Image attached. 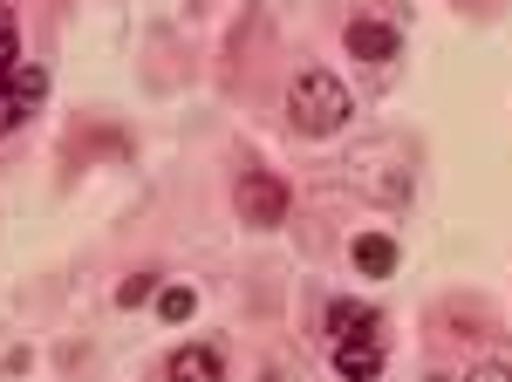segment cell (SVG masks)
<instances>
[{
	"label": "cell",
	"instance_id": "obj_1",
	"mask_svg": "<svg viewBox=\"0 0 512 382\" xmlns=\"http://www.w3.org/2000/svg\"><path fill=\"white\" fill-rule=\"evenodd\" d=\"M390 328H383V307L369 301H328V362L342 382H376L383 376V355Z\"/></svg>",
	"mask_w": 512,
	"mask_h": 382
},
{
	"label": "cell",
	"instance_id": "obj_2",
	"mask_svg": "<svg viewBox=\"0 0 512 382\" xmlns=\"http://www.w3.org/2000/svg\"><path fill=\"white\" fill-rule=\"evenodd\" d=\"M349 110H355L349 82L328 76V69H301L287 82V130L294 137H335L349 123Z\"/></svg>",
	"mask_w": 512,
	"mask_h": 382
},
{
	"label": "cell",
	"instance_id": "obj_3",
	"mask_svg": "<svg viewBox=\"0 0 512 382\" xmlns=\"http://www.w3.org/2000/svg\"><path fill=\"white\" fill-rule=\"evenodd\" d=\"M287 205H294L287 178H274V171H239V185H233V212H239V226L274 232L280 219H287Z\"/></svg>",
	"mask_w": 512,
	"mask_h": 382
},
{
	"label": "cell",
	"instance_id": "obj_4",
	"mask_svg": "<svg viewBox=\"0 0 512 382\" xmlns=\"http://www.w3.org/2000/svg\"><path fill=\"white\" fill-rule=\"evenodd\" d=\"M41 103H48V69L21 62L14 76L0 82V137H7V130H21V123H28V116H35Z\"/></svg>",
	"mask_w": 512,
	"mask_h": 382
},
{
	"label": "cell",
	"instance_id": "obj_5",
	"mask_svg": "<svg viewBox=\"0 0 512 382\" xmlns=\"http://www.w3.org/2000/svg\"><path fill=\"white\" fill-rule=\"evenodd\" d=\"M342 48H349L355 62L376 69V62H390V55H396V28H390V21H376V14H355L349 28H342Z\"/></svg>",
	"mask_w": 512,
	"mask_h": 382
},
{
	"label": "cell",
	"instance_id": "obj_6",
	"mask_svg": "<svg viewBox=\"0 0 512 382\" xmlns=\"http://www.w3.org/2000/svg\"><path fill=\"white\" fill-rule=\"evenodd\" d=\"M164 382H226V355H219L212 342L171 348V362H164Z\"/></svg>",
	"mask_w": 512,
	"mask_h": 382
},
{
	"label": "cell",
	"instance_id": "obj_7",
	"mask_svg": "<svg viewBox=\"0 0 512 382\" xmlns=\"http://www.w3.org/2000/svg\"><path fill=\"white\" fill-rule=\"evenodd\" d=\"M349 260H355V273H362V280H390L403 253H396V239H390V232H362V239L349 246Z\"/></svg>",
	"mask_w": 512,
	"mask_h": 382
},
{
	"label": "cell",
	"instance_id": "obj_8",
	"mask_svg": "<svg viewBox=\"0 0 512 382\" xmlns=\"http://www.w3.org/2000/svg\"><path fill=\"white\" fill-rule=\"evenodd\" d=\"M14 69H21V21L0 7V82L14 76Z\"/></svg>",
	"mask_w": 512,
	"mask_h": 382
},
{
	"label": "cell",
	"instance_id": "obj_9",
	"mask_svg": "<svg viewBox=\"0 0 512 382\" xmlns=\"http://www.w3.org/2000/svg\"><path fill=\"white\" fill-rule=\"evenodd\" d=\"M164 321H192V314H198V294H192V287H164Z\"/></svg>",
	"mask_w": 512,
	"mask_h": 382
},
{
	"label": "cell",
	"instance_id": "obj_10",
	"mask_svg": "<svg viewBox=\"0 0 512 382\" xmlns=\"http://www.w3.org/2000/svg\"><path fill=\"white\" fill-rule=\"evenodd\" d=\"M465 382H512V362H478Z\"/></svg>",
	"mask_w": 512,
	"mask_h": 382
},
{
	"label": "cell",
	"instance_id": "obj_11",
	"mask_svg": "<svg viewBox=\"0 0 512 382\" xmlns=\"http://www.w3.org/2000/svg\"><path fill=\"white\" fill-rule=\"evenodd\" d=\"M151 287H158L151 273H137V280H123V307H137V301H144V294H151Z\"/></svg>",
	"mask_w": 512,
	"mask_h": 382
},
{
	"label": "cell",
	"instance_id": "obj_12",
	"mask_svg": "<svg viewBox=\"0 0 512 382\" xmlns=\"http://www.w3.org/2000/svg\"><path fill=\"white\" fill-rule=\"evenodd\" d=\"M424 382H451V376H424Z\"/></svg>",
	"mask_w": 512,
	"mask_h": 382
}]
</instances>
